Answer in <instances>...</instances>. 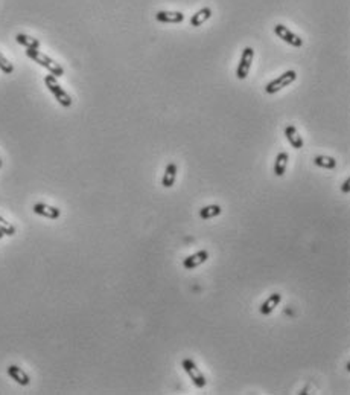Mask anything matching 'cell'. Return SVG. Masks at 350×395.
Masks as SVG:
<instances>
[{
    "label": "cell",
    "mask_w": 350,
    "mask_h": 395,
    "mask_svg": "<svg viewBox=\"0 0 350 395\" xmlns=\"http://www.w3.org/2000/svg\"><path fill=\"white\" fill-rule=\"evenodd\" d=\"M26 55H28V58H31L32 61H35L41 67L47 69L50 72V75H53L56 78L64 75V69L56 61H53L50 57H47L43 52H40L38 49H26Z\"/></svg>",
    "instance_id": "obj_1"
},
{
    "label": "cell",
    "mask_w": 350,
    "mask_h": 395,
    "mask_svg": "<svg viewBox=\"0 0 350 395\" xmlns=\"http://www.w3.org/2000/svg\"><path fill=\"white\" fill-rule=\"evenodd\" d=\"M44 84H46V87L49 89V92L55 96V100L60 103V106H63L64 109H69V107L72 106V98H70V95L58 84L56 76H53V75H46V76H44Z\"/></svg>",
    "instance_id": "obj_2"
},
{
    "label": "cell",
    "mask_w": 350,
    "mask_h": 395,
    "mask_svg": "<svg viewBox=\"0 0 350 395\" xmlns=\"http://www.w3.org/2000/svg\"><path fill=\"white\" fill-rule=\"evenodd\" d=\"M296 80H297V72L296 70H286L265 86V93L274 95V93L280 92L282 89L288 87L289 84H293Z\"/></svg>",
    "instance_id": "obj_3"
},
{
    "label": "cell",
    "mask_w": 350,
    "mask_h": 395,
    "mask_svg": "<svg viewBox=\"0 0 350 395\" xmlns=\"http://www.w3.org/2000/svg\"><path fill=\"white\" fill-rule=\"evenodd\" d=\"M182 366H183V369L186 371V374L191 377L192 383H194L198 389H203V387L207 384V380H206L204 374H203L201 369L195 365L194 360H191V359H185V360L182 362Z\"/></svg>",
    "instance_id": "obj_4"
},
{
    "label": "cell",
    "mask_w": 350,
    "mask_h": 395,
    "mask_svg": "<svg viewBox=\"0 0 350 395\" xmlns=\"http://www.w3.org/2000/svg\"><path fill=\"white\" fill-rule=\"evenodd\" d=\"M253 58H254V49L250 47V46L244 47L241 60H239V64H238V69H236V78H238V80H245V78L248 76Z\"/></svg>",
    "instance_id": "obj_5"
},
{
    "label": "cell",
    "mask_w": 350,
    "mask_h": 395,
    "mask_svg": "<svg viewBox=\"0 0 350 395\" xmlns=\"http://www.w3.org/2000/svg\"><path fill=\"white\" fill-rule=\"evenodd\" d=\"M274 34H276L282 41L288 43V44L293 46V47H302V46H303V40H302L297 34H294L291 29H288V26H285V25H282V23H277V25L274 26Z\"/></svg>",
    "instance_id": "obj_6"
},
{
    "label": "cell",
    "mask_w": 350,
    "mask_h": 395,
    "mask_svg": "<svg viewBox=\"0 0 350 395\" xmlns=\"http://www.w3.org/2000/svg\"><path fill=\"white\" fill-rule=\"evenodd\" d=\"M155 20L158 23H170V25H175V23H182L185 20V14L180 13V11H158L155 14Z\"/></svg>",
    "instance_id": "obj_7"
},
{
    "label": "cell",
    "mask_w": 350,
    "mask_h": 395,
    "mask_svg": "<svg viewBox=\"0 0 350 395\" xmlns=\"http://www.w3.org/2000/svg\"><path fill=\"white\" fill-rule=\"evenodd\" d=\"M32 211L37 214V215H41V217H46V218H50V220H56L60 218L61 215V211L55 206H49L46 203H35Z\"/></svg>",
    "instance_id": "obj_8"
},
{
    "label": "cell",
    "mask_w": 350,
    "mask_h": 395,
    "mask_svg": "<svg viewBox=\"0 0 350 395\" xmlns=\"http://www.w3.org/2000/svg\"><path fill=\"white\" fill-rule=\"evenodd\" d=\"M207 258H209V252H207V251H200V252H197V254H194V255L185 258L183 267H185L186 270H194V269H197L198 266H201L203 263H206Z\"/></svg>",
    "instance_id": "obj_9"
},
{
    "label": "cell",
    "mask_w": 350,
    "mask_h": 395,
    "mask_svg": "<svg viewBox=\"0 0 350 395\" xmlns=\"http://www.w3.org/2000/svg\"><path fill=\"white\" fill-rule=\"evenodd\" d=\"M8 375L13 378V380H16L20 386H28L29 383H31V378H29V375L20 368V366H17V365H11V366H8Z\"/></svg>",
    "instance_id": "obj_10"
},
{
    "label": "cell",
    "mask_w": 350,
    "mask_h": 395,
    "mask_svg": "<svg viewBox=\"0 0 350 395\" xmlns=\"http://www.w3.org/2000/svg\"><path fill=\"white\" fill-rule=\"evenodd\" d=\"M285 137L288 139V142L291 143V146L293 148H296V150H300V148H303V137L299 134V131H297V128L294 127V125H286L285 127Z\"/></svg>",
    "instance_id": "obj_11"
},
{
    "label": "cell",
    "mask_w": 350,
    "mask_h": 395,
    "mask_svg": "<svg viewBox=\"0 0 350 395\" xmlns=\"http://www.w3.org/2000/svg\"><path fill=\"white\" fill-rule=\"evenodd\" d=\"M280 301H282V294L280 293H273L264 304L260 305V308H259L260 314H264V316L271 314L276 310V307L280 304Z\"/></svg>",
    "instance_id": "obj_12"
},
{
    "label": "cell",
    "mask_w": 350,
    "mask_h": 395,
    "mask_svg": "<svg viewBox=\"0 0 350 395\" xmlns=\"http://www.w3.org/2000/svg\"><path fill=\"white\" fill-rule=\"evenodd\" d=\"M177 165H175L173 162L169 164L164 170V174H163V179H161V185L163 188H172L173 183H175V179H177Z\"/></svg>",
    "instance_id": "obj_13"
},
{
    "label": "cell",
    "mask_w": 350,
    "mask_h": 395,
    "mask_svg": "<svg viewBox=\"0 0 350 395\" xmlns=\"http://www.w3.org/2000/svg\"><path fill=\"white\" fill-rule=\"evenodd\" d=\"M210 17H212V10H210L209 7H204V8L198 10V11L191 17V26L198 28V26H201L203 23H206Z\"/></svg>",
    "instance_id": "obj_14"
},
{
    "label": "cell",
    "mask_w": 350,
    "mask_h": 395,
    "mask_svg": "<svg viewBox=\"0 0 350 395\" xmlns=\"http://www.w3.org/2000/svg\"><path fill=\"white\" fill-rule=\"evenodd\" d=\"M288 161H289V156L288 153L282 151L276 156V162H274V174L277 177H282L286 171V167H288Z\"/></svg>",
    "instance_id": "obj_15"
},
{
    "label": "cell",
    "mask_w": 350,
    "mask_h": 395,
    "mask_svg": "<svg viewBox=\"0 0 350 395\" xmlns=\"http://www.w3.org/2000/svg\"><path fill=\"white\" fill-rule=\"evenodd\" d=\"M314 164L320 168H324V170H335L336 168V161L333 159V157L330 156H315L314 157Z\"/></svg>",
    "instance_id": "obj_16"
},
{
    "label": "cell",
    "mask_w": 350,
    "mask_h": 395,
    "mask_svg": "<svg viewBox=\"0 0 350 395\" xmlns=\"http://www.w3.org/2000/svg\"><path fill=\"white\" fill-rule=\"evenodd\" d=\"M16 41L22 46H25L26 49H40V41L34 37H29L26 34H17L16 35Z\"/></svg>",
    "instance_id": "obj_17"
},
{
    "label": "cell",
    "mask_w": 350,
    "mask_h": 395,
    "mask_svg": "<svg viewBox=\"0 0 350 395\" xmlns=\"http://www.w3.org/2000/svg\"><path fill=\"white\" fill-rule=\"evenodd\" d=\"M221 212H222V209H221L219 205H209V206H206V208H203V209L200 211V217H201L203 220H210V218L218 217Z\"/></svg>",
    "instance_id": "obj_18"
},
{
    "label": "cell",
    "mask_w": 350,
    "mask_h": 395,
    "mask_svg": "<svg viewBox=\"0 0 350 395\" xmlns=\"http://www.w3.org/2000/svg\"><path fill=\"white\" fill-rule=\"evenodd\" d=\"M0 232H2L4 235H8V236H13L16 235V226H13L10 221H7L4 217H0Z\"/></svg>",
    "instance_id": "obj_19"
},
{
    "label": "cell",
    "mask_w": 350,
    "mask_h": 395,
    "mask_svg": "<svg viewBox=\"0 0 350 395\" xmlns=\"http://www.w3.org/2000/svg\"><path fill=\"white\" fill-rule=\"evenodd\" d=\"M0 70H2L4 73H7V75H10V73L14 72V66H13V63H10V60L5 58L2 52H0Z\"/></svg>",
    "instance_id": "obj_20"
},
{
    "label": "cell",
    "mask_w": 350,
    "mask_h": 395,
    "mask_svg": "<svg viewBox=\"0 0 350 395\" xmlns=\"http://www.w3.org/2000/svg\"><path fill=\"white\" fill-rule=\"evenodd\" d=\"M348 191H350V179H345L342 186H341V192L342 194H348Z\"/></svg>",
    "instance_id": "obj_21"
},
{
    "label": "cell",
    "mask_w": 350,
    "mask_h": 395,
    "mask_svg": "<svg viewBox=\"0 0 350 395\" xmlns=\"http://www.w3.org/2000/svg\"><path fill=\"white\" fill-rule=\"evenodd\" d=\"M4 167V162H2V159H0V168H2Z\"/></svg>",
    "instance_id": "obj_22"
},
{
    "label": "cell",
    "mask_w": 350,
    "mask_h": 395,
    "mask_svg": "<svg viewBox=\"0 0 350 395\" xmlns=\"http://www.w3.org/2000/svg\"><path fill=\"white\" fill-rule=\"evenodd\" d=\"M0 238H4V233H2V232H0Z\"/></svg>",
    "instance_id": "obj_23"
}]
</instances>
